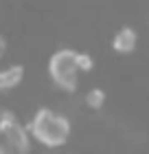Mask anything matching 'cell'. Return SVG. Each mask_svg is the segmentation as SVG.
I'll list each match as a JSON object with an SVG mask.
<instances>
[{"mask_svg":"<svg viewBox=\"0 0 149 154\" xmlns=\"http://www.w3.org/2000/svg\"><path fill=\"white\" fill-rule=\"evenodd\" d=\"M29 134L33 141L42 143L44 148H61L70 139V121L61 112L51 108H42L29 121Z\"/></svg>","mask_w":149,"mask_h":154,"instance_id":"1","label":"cell"},{"mask_svg":"<svg viewBox=\"0 0 149 154\" xmlns=\"http://www.w3.org/2000/svg\"><path fill=\"white\" fill-rule=\"evenodd\" d=\"M48 75H51L53 84L61 90H75L79 84V53L70 51V48H61V51L53 53V57L48 60Z\"/></svg>","mask_w":149,"mask_h":154,"instance_id":"2","label":"cell"},{"mask_svg":"<svg viewBox=\"0 0 149 154\" xmlns=\"http://www.w3.org/2000/svg\"><path fill=\"white\" fill-rule=\"evenodd\" d=\"M29 128H24L13 115L0 112V154H29Z\"/></svg>","mask_w":149,"mask_h":154,"instance_id":"3","label":"cell"},{"mask_svg":"<svg viewBox=\"0 0 149 154\" xmlns=\"http://www.w3.org/2000/svg\"><path fill=\"white\" fill-rule=\"evenodd\" d=\"M86 103L90 108H94V110H99L105 103V93L101 88H92V90H88V95H86Z\"/></svg>","mask_w":149,"mask_h":154,"instance_id":"6","label":"cell"},{"mask_svg":"<svg viewBox=\"0 0 149 154\" xmlns=\"http://www.w3.org/2000/svg\"><path fill=\"white\" fill-rule=\"evenodd\" d=\"M4 53H7V40L0 35V60L4 57Z\"/></svg>","mask_w":149,"mask_h":154,"instance_id":"8","label":"cell"},{"mask_svg":"<svg viewBox=\"0 0 149 154\" xmlns=\"http://www.w3.org/2000/svg\"><path fill=\"white\" fill-rule=\"evenodd\" d=\"M24 79V68L13 64L7 68H0V93H7V90L18 88Z\"/></svg>","mask_w":149,"mask_h":154,"instance_id":"5","label":"cell"},{"mask_svg":"<svg viewBox=\"0 0 149 154\" xmlns=\"http://www.w3.org/2000/svg\"><path fill=\"white\" fill-rule=\"evenodd\" d=\"M138 44V35H136V31L130 29V26H123V29H118L114 33V38H112V46H114V51L116 53H132L134 48H136Z\"/></svg>","mask_w":149,"mask_h":154,"instance_id":"4","label":"cell"},{"mask_svg":"<svg viewBox=\"0 0 149 154\" xmlns=\"http://www.w3.org/2000/svg\"><path fill=\"white\" fill-rule=\"evenodd\" d=\"M79 68H81V73H88L94 68V57L88 53H79Z\"/></svg>","mask_w":149,"mask_h":154,"instance_id":"7","label":"cell"}]
</instances>
